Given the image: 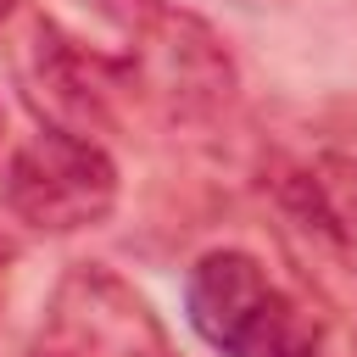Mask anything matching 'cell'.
<instances>
[{
    "mask_svg": "<svg viewBox=\"0 0 357 357\" xmlns=\"http://www.w3.org/2000/svg\"><path fill=\"white\" fill-rule=\"evenodd\" d=\"M190 324L223 357H318V324L251 251H206L184 284Z\"/></svg>",
    "mask_w": 357,
    "mask_h": 357,
    "instance_id": "1",
    "label": "cell"
},
{
    "mask_svg": "<svg viewBox=\"0 0 357 357\" xmlns=\"http://www.w3.org/2000/svg\"><path fill=\"white\" fill-rule=\"evenodd\" d=\"M134 50H128V84L173 123H212L234 100V61L223 39L162 0H139L128 11Z\"/></svg>",
    "mask_w": 357,
    "mask_h": 357,
    "instance_id": "2",
    "label": "cell"
},
{
    "mask_svg": "<svg viewBox=\"0 0 357 357\" xmlns=\"http://www.w3.org/2000/svg\"><path fill=\"white\" fill-rule=\"evenodd\" d=\"M6 206L39 234H78L117 206V162L100 139L39 128L6 167Z\"/></svg>",
    "mask_w": 357,
    "mask_h": 357,
    "instance_id": "3",
    "label": "cell"
},
{
    "mask_svg": "<svg viewBox=\"0 0 357 357\" xmlns=\"http://www.w3.org/2000/svg\"><path fill=\"white\" fill-rule=\"evenodd\" d=\"M33 357H173L151 301L100 262L67 268L50 290Z\"/></svg>",
    "mask_w": 357,
    "mask_h": 357,
    "instance_id": "4",
    "label": "cell"
},
{
    "mask_svg": "<svg viewBox=\"0 0 357 357\" xmlns=\"http://www.w3.org/2000/svg\"><path fill=\"white\" fill-rule=\"evenodd\" d=\"M17 67H22V84H28V100L39 106V117H50L45 128H67V134H84V139H95L112 123L117 95H134L128 67H117L95 50H78L50 22L28 28V50H22Z\"/></svg>",
    "mask_w": 357,
    "mask_h": 357,
    "instance_id": "5",
    "label": "cell"
},
{
    "mask_svg": "<svg viewBox=\"0 0 357 357\" xmlns=\"http://www.w3.org/2000/svg\"><path fill=\"white\" fill-rule=\"evenodd\" d=\"M279 206L318 240L351 251L357 245V151L351 145H312L279 162L273 173Z\"/></svg>",
    "mask_w": 357,
    "mask_h": 357,
    "instance_id": "6",
    "label": "cell"
},
{
    "mask_svg": "<svg viewBox=\"0 0 357 357\" xmlns=\"http://www.w3.org/2000/svg\"><path fill=\"white\" fill-rule=\"evenodd\" d=\"M11 11H17V0H0V22H6V17H11Z\"/></svg>",
    "mask_w": 357,
    "mask_h": 357,
    "instance_id": "7",
    "label": "cell"
},
{
    "mask_svg": "<svg viewBox=\"0 0 357 357\" xmlns=\"http://www.w3.org/2000/svg\"><path fill=\"white\" fill-rule=\"evenodd\" d=\"M95 6H112V0H95Z\"/></svg>",
    "mask_w": 357,
    "mask_h": 357,
    "instance_id": "8",
    "label": "cell"
}]
</instances>
